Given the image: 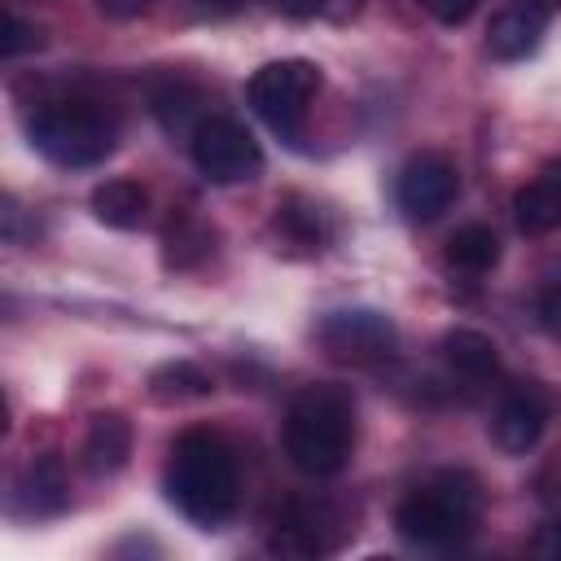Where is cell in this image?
<instances>
[{"mask_svg":"<svg viewBox=\"0 0 561 561\" xmlns=\"http://www.w3.org/2000/svg\"><path fill=\"white\" fill-rule=\"evenodd\" d=\"M167 500L197 526H224L241 500V473L224 438L188 430L175 438L167 460Z\"/></svg>","mask_w":561,"mask_h":561,"instance_id":"cell-1","label":"cell"},{"mask_svg":"<svg viewBox=\"0 0 561 561\" xmlns=\"http://www.w3.org/2000/svg\"><path fill=\"white\" fill-rule=\"evenodd\" d=\"M280 447L289 465L307 478H333L346 469L355 447V403L337 386H307L280 425Z\"/></svg>","mask_w":561,"mask_h":561,"instance_id":"cell-2","label":"cell"},{"mask_svg":"<svg viewBox=\"0 0 561 561\" xmlns=\"http://www.w3.org/2000/svg\"><path fill=\"white\" fill-rule=\"evenodd\" d=\"M482 513V486L473 473L465 469H438L434 478H425L416 491H408L394 508V530L412 543V548H456L469 539L473 522Z\"/></svg>","mask_w":561,"mask_h":561,"instance_id":"cell-3","label":"cell"},{"mask_svg":"<svg viewBox=\"0 0 561 561\" xmlns=\"http://www.w3.org/2000/svg\"><path fill=\"white\" fill-rule=\"evenodd\" d=\"M31 145L57 167H96L118 145V123L92 101H44L26 118Z\"/></svg>","mask_w":561,"mask_h":561,"instance_id":"cell-4","label":"cell"},{"mask_svg":"<svg viewBox=\"0 0 561 561\" xmlns=\"http://www.w3.org/2000/svg\"><path fill=\"white\" fill-rule=\"evenodd\" d=\"M320 88V70L307 57H280L250 75V105L254 114L285 140L302 136V118L311 110V96Z\"/></svg>","mask_w":561,"mask_h":561,"instance_id":"cell-5","label":"cell"},{"mask_svg":"<svg viewBox=\"0 0 561 561\" xmlns=\"http://www.w3.org/2000/svg\"><path fill=\"white\" fill-rule=\"evenodd\" d=\"M188 153L193 167L210 180V184H245L263 171V149L250 136L245 123L228 118V114H210L193 127L188 136Z\"/></svg>","mask_w":561,"mask_h":561,"instance_id":"cell-6","label":"cell"},{"mask_svg":"<svg viewBox=\"0 0 561 561\" xmlns=\"http://www.w3.org/2000/svg\"><path fill=\"white\" fill-rule=\"evenodd\" d=\"M316 337L333 359H346V364H373V359H386L394 351V324L368 307L329 311L320 320Z\"/></svg>","mask_w":561,"mask_h":561,"instance_id":"cell-7","label":"cell"},{"mask_svg":"<svg viewBox=\"0 0 561 561\" xmlns=\"http://www.w3.org/2000/svg\"><path fill=\"white\" fill-rule=\"evenodd\" d=\"M456 188H460L456 167L443 153H416V158L403 162V171L394 180V202L408 219L430 224L456 202Z\"/></svg>","mask_w":561,"mask_h":561,"instance_id":"cell-8","label":"cell"},{"mask_svg":"<svg viewBox=\"0 0 561 561\" xmlns=\"http://www.w3.org/2000/svg\"><path fill=\"white\" fill-rule=\"evenodd\" d=\"M548 394L539 386H517L500 399L495 416H491V434L500 443V451L508 456H526L539 438H543V425H548Z\"/></svg>","mask_w":561,"mask_h":561,"instance_id":"cell-9","label":"cell"},{"mask_svg":"<svg viewBox=\"0 0 561 561\" xmlns=\"http://www.w3.org/2000/svg\"><path fill=\"white\" fill-rule=\"evenodd\" d=\"M513 219L526 237H548L561 228V158L543 162L513 197Z\"/></svg>","mask_w":561,"mask_h":561,"instance_id":"cell-10","label":"cell"},{"mask_svg":"<svg viewBox=\"0 0 561 561\" xmlns=\"http://www.w3.org/2000/svg\"><path fill=\"white\" fill-rule=\"evenodd\" d=\"M539 39H543V13L526 9V4H513V9L495 13L491 26H486V53L500 57V61L530 57L539 48Z\"/></svg>","mask_w":561,"mask_h":561,"instance_id":"cell-11","label":"cell"},{"mask_svg":"<svg viewBox=\"0 0 561 561\" xmlns=\"http://www.w3.org/2000/svg\"><path fill=\"white\" fill-rule=\"evenodd\" d=\"M438 351H443V364L456 377H465V381H491V377H500V351L478 329H451V333H443V346Z\"/></svg>","mask_w":561,"mask_h":561,"instance_id":"cell-12","label":"cell"},{"mask_svg":"<svg viewBox=\"0 0 561 561\" xmlns=\"http://www.w3.org/2000/svg\"><path fill=\"white\" fill-rule=\"evenodd\" d=\"M66 473H61V460L53 456H39L22 469L18 478V508H26L31 517H53L66 508Z\"/></svg>","mask_w":561,"mask_h":561,"instance_id":"cell-13","label":"cell"},{"mask_svg":"<svg viewBox=\"0 0 561 561\" xmlns=\"http://www.w3.org/2000/svg\"><path fill=\"white\" fill-rule=\"evenodd\" d=\"M127 451H131V430L118 412H101L92 416V430L83 438V465L88 473L105 478V473H118L127 465Z\"/></svg>","mask_w":561,"mask_h":561,"instance_id":"cell-14","label":"cell"},{"mask_svg":"<svg viewBox=\"0 0 561 561\" xmlns=\"http://www.w3.org/2000/svg\"><path fill=\"white\" fill-rule=\"evenodd\" d=\"M145 206H149V197H145V188L136 180H105V184L92 188V215L105 228H123V232L140 228Z\"/></svg>","mask_w":561,"mask_h":561,"instance_id":"cell-15","label":"cell"},{"mask_svg":"<svg viewBox=\"0 0 561 561\" xmlns=\"http://www.w3.org/2000/svg\"><path fill=\"white\" fill-rule=\"evenodd\" d=\"M447 263L460 267V272H491L500 263V237L486 228V224H465L447 237Z\"/></svg>","mask_w":561,"mask_h":561,"instance_id":"cell-16","label":"cell"},{"mask_svg":"<svg viewBox=\"0 0 561 561\" xmlns=\"http://www.w3.org/2000/svg\"><path fill=\"white\" fill-rule=\"evenodd\" d=\"M153 399H197V394H206L210 390V377L202 373V368H193V364H162L158 373H153Z\"/></svg>","mask_w":561,"mask_h":561,"instance_id":"cell-17","label":"cell"},{"mask_svg":"<svg viewBox=\"0 0 561 561\" xmlns=\"http://www.w3.org/2000/svg\"><path fill=\"white\" fill-rule=\"evenodd\" d=\"M197 105V92L184 79H167L162 88H153V114L162 118L167 131H188V114ZM193 136V131H188Z\"/></svg>","mask_w":561,"mask_h":561,"instance_id":"cell-18","label":"cell"},{"mask_svg":"<svg viewBox=\"0 0 561 561\" xmlns=\"http://www.w3.org/2000/svg\"><path fill=\"white\" fill-rule=\"evenodd\" d=\"M364 0H276L280 13L289 18H333V22H346L359 13Z\"/></svg>","mask_w":561,"mask_h":561,"instance_id":"cell-19","label":"cell"},{"mask_svg":"<svg viewBox=\"0 0 561 561\" xmlns=\"http://www.w3.org/2000/svg\"><path fill=\"white\" fill-rule=\"evenodd\" d=\"M35 44H39V31H35V26H26L18 13H4L0 53H4V57H18V53H26V48H35Z\"/></svg>","mask_w":561,"mask_h":561,"instance_id":"cell-20","label":"cell"},{"mask_svg":"<svg viewBox=\"0 0 561 561\" xmlns=\"http://www.w3.org/2000/svg\"><path fill=\"white\" fill-rule=\"evenodd\" d=\"M478 4H482V0H421V9H425L430 18H438L443 26H460V22H469Z\"/></svg>","mask_w":561,"mask_h":561,"instance_id":"cell-21","label":"cell"},{"mask_svg":"<svg viewBox=\"0 0 561 561\" xmlns=\"http://www.w3.org/2000/svg\"><path fill=\"white\" fill-rule=\"evenodd\" d=\"M539 324L561 337V280H552V285L539 294Z\"/></svg>","mask_w":561,"mask_h":561,"instance_id":"cell-22","label":"cell"},{"mask_svg":"<svg viewBox=\"0 0 561 561\" xmlns=\"http://www.w3.org/2000/svg\"><path fill=\"white\" fill-rule=\"evenodd\" d=\"M535 552L543 557H561V526L557 522H543L539 535H535Z\"/></svg>","mask_w":561,"mask_h":561,"instance_id":"cell-23","label":"cell"},{"mask_svg":"<svg viewBox=\"0 0 561 561\" xmlns=\"http://www.w3.org/2000/svg\"><path fill=\"white\" fill-rule=\"evenodd\" d=\"M145 9H149V0H101V13H110V18H118V22L140 18Z\"/></svg>","mask_w":561,"mask_h":561,"instance_id":"cell-24","label":"cell"},{"mask_svg":"<svg viewBox=\"0 0 561 561\" xmlns=\"http://www.w3.org/2000/svg\"><path fill=\"white\" fill-rule=\"evenodd\" d=\"M517 4H526V9H535V13H561V0H517Z\"/></svg>","mask_w":561,"mask_h":561,"instance_id":"cell-25","label":"cell"},{"mask_svg":"<svg viewBox=\"0 0 561 561\" xmlns=\"http://www.w3.org/2000/svg\"><path fill=\"white\" fill-rule=\"evenodd\" d=\"M202 9H210V13H232V9H241L245 0H197Z\"/></svg>","mask_w":561,"mask_h":561,"instance_id":"cell-26","label":"cell"}]
</instances>
